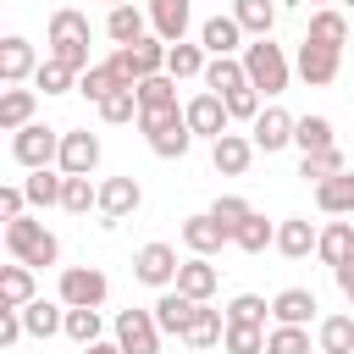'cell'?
Here are the masks:
<instances>
[{
    "label": "cell",
    "instance_id": "7bdbcfd3",
    "mask_svg": "<svg viewBox=\"0 0 354 354\" xmlns=\"http://www.w3.org/2000/svg\"><path fill=\"white\" fill-rule=\"evenodd\" d=\"M266 315H271V304H266L260 293H238V299L227 304V321H232V326H266Z\"/></svg>",
    "mask_w": 354,
    "mask_h": 354
},
{
    "label": "cell",
    "instance_id": "d6986e66",
    "mask_svg": "<svg viewBox=\"0 0 354 354\" xmlns=\"http://www.w3.org/2000/svg\"><path fill=\"white\" fill-rule=\"evenodd\" d=\"M315 310H321V304H315L310 288H282V293L271 299V321H277V326H310Z\"/></svg>",
    "mask_w": 354,
    "mask_h": 354
},
{
    "label": "cell",
    "instance_id": "11a10c76",
    "mask_svg": "<svg viewBox=\"0 0 354 354\" xmlns=\"http://www.w3.org/2000/svg\"><path fill=\"white\" fill-rule=\"evenodd\" d=\"M332 277H337V293H343V299L354 304V254H348V260H343V266H337Z\"/></svg>",
    "mask_w": 354,
    "mask_h": 354
},
{
    "label": "cell",
    "instance_id": "5bb4252c",
    "mask_svg": "<svg viewBox=\"0 0 354 354\" xmlns=\"http://www.w3.org/2000/svg\"><path fill=\"white\" fill-rule=\"evenodd\" d=\"M144 11H149V28H155V39H166V44H183V39H188L194 0H149Z\"/></svg>",
    "mask_w": 354,
    "mask_h": 354
},
{
    "label": "cell",
    "instance_id": "7402d4cb",
    "mask_svg": "<svg viewBox=\"0 0 354 354\" xmlns=\"http://www.w3.org/2000/svg\"><path fill=\"white\" fill-rule=\"evenodd\" d=\"M194 299L188 293H177V288H166L160 299H155V321H160V332L166 337H188V321H194Z\"/></svg>",
    "mask_w": 354,
    "mask_h": 354
},
{
    "label": "cell",
    "instance_id": "60d3db41",
    "mask_svg": "<svg viewBox=\"0 0 354 354\" xmlns=\"http://www.w3.org/2000/svg\"><path fill=\"white\" fill-rule=\"evenodd\" d=\"M116 88H122V83H116V72H111L105 61H94V66L77 77V94H83V100H94V105H100V100H111Z\"/></svg>",
    "mask_w": 354,
    "mask_h": 354
},
{
    "label": "cell",
    "instance_id": "6da1fadb",
    "mask_svg": "<svg viewBox=\"0 0 354 354\" xmlns=\"http://www.w3.org/2000/svg\"><path fill=\"white\" fill-rule=\"evenodd\" d=\"M6 254L39 271V266H55L61 260V238L39 216H17V221H6Z\"/></svg>",
    "mask_w": 354,
    "mask_h": 354
},
{
    "label": "cell",
    "instance_id": "9f6ffc18",
    "mask_svg": "<svg viewBox=\"0 0 354 354\" xmlns=\"http://www.w3.org/2000/svg\"><path fill=\"white\" fill-rule=\"evenodd\" d=\"M83 354H122V343H116V337H111V343H105V337H100V343H88V348H83Z\"/></svg>",
    "mask_w": 354,
    "mask_h": 354
},
{
    "label": "cell",
    "instance_id": "db71d44e",
    "mask_svg": "<svg viewBox=\"0 0 354 354\" xmlns=\"http://www.w3.org/2000/svg\"><path fill=\"white\" fill-rule=\"evenodd\" d=\"M105 66L116 72V83H122V88H138V72H133V55H127V50H111V61H105Z\"/></svg>",
    "mask_w": 354,
    "mask_h": 354
},
{
    "label": "cell",
    "instance_id": "ffe728a7",
    "mask_svg": "<svg viewBox=\"0 0 354 354\" xmlns=\"http://www.w3.org/2000/svg\"><path fill=\"white\" fill-rule=\"evenodd\" d=\"M348 254H354V216H337V221H326V227H321V243H315V260L337 271V266H343Z\"/></svg>",
    "mask_w": 354,
    "mask_h": 354
},
{
    "label": "cell",
    "instance_id": "ba28073f",
    "mask_svg": "<svg viewBox=\"0 0 354 354\" xmlns=\"http://www.w3.org/2000/svg\"><path fill=\"white\" fill-rule=\"evenodd\" d=\"M138 205H144L138 177H105V183H100V227H105V232H111L116 221H127Z\"/></svg>",
    "mask_w": 354,
    "mask_h": 354
},
{
    "label": "cell",
    "instance_id": "f546056e",
    "mask_svg": "<svg viewBox=\"0 0 354 354\" xmlns=\"http://www.w3.org/2000/svg\"><path fill=\"white\" fill-rule=\"evenodd\" d=\"M33 105H39V88H6L0 94V133H22L33 122Z\"/></svg>",
    "mask_w": 354,
    "mask_h": 354
},
{
    "label": "cell",
    "instance_id": "cb8c5ba5",
    "mask_svg": "<svg viewBox=\"0 0 354 354\" xmlns=\"http://www.w3.org/2000/svg\"><path fill=\"white\" fill-rule=\"evenodd\" d=\"M304 39H310V44H326V50H343V44H348V17H343L337 6H321V11H310Z\"/></svg>",
    "mask_w": 354,
    "mask_h": 354
},
{
    "label": "cell",
    "instance_id": "bcb514c9",
    "mask_svg": "<svg viewBox=\"0 0 354 354\" xmlns=\"http://www.w3.org/2000/svg\"><path fill=\"white\" fill-rule=\"evenodd\" d=\"M100 310H66V337L77 343V348H88V343H100Z\"/></svg>",
    "mask_w": 354,
    "mask_h": 354
},
{
    "label": "cell",
    "instance_id": "f907efd6",
    "mask_svg": "<svg viewBox=\"0 0 354 354\" xmlns=\"http://www.w3.org/2000/svg\"><path fill=\"white\" fill-rule=\"evenodd\" d=\"M183 122V105H166V111H138V133H160V127H177Z\"/></svg>",
    "mask_w": 354,
    "mask_h": 354
},
{
    "label": "cell",
    "instance_id": "ac0fdd59",
    "mask_svg": "<svg viewBox=\"0 0 354 354\" xmlns=\"http://www.w3.org/2000/svg\"><path fill=\"white\" fill-rule=\"evenodd\" d=\"M216 282H221V271H216L205 254H188V260H183V271H177V293H188L194 304H210Z\"/></svg>",
    "mask_w": 354,
    "mask_h": 354
},
{
    "label": "cell",
    "instance_id": "8d00e7d4",
    "mask_svg": "<svg viewBox=\"0 0 354 354\" xmlns=\"http://www.w3.org/2000/svg\"><path fill=\"white\" fill-rule=\"evenodd\" d=\"M133 94H138V111H166V105H177V77H171V72L144 77Z\"/></svg>",
    "mask_w": 354,
    "mask_h": 354
},
{
    "label": "cell",
    "instance_id": "30bf717a",
    "mask_svg": "<svg viewBox=\"0 0 354 354\" xmlns=\"http://www.w3.org/2000/svg\"><path fill=\"white\" fill-rule=\"evenodd\" d=\"M337 66H343V50H326V44H310V39H299L293 72H299L310 88H326V83L337 77Z\"/></svg>",
    "mask_w": 354,
    "mask_h": 354
},
{
    "label": "cell",
    "instance_id": "4dcf8cb0",
    "mask_svg": "<svg viewBox=\"0 0 354 354\" xmlns=\"http://www.w3.org/2000/svg\"><path fill=\"white\" fill-rule=\"evenodd\" d=\"M315 348L321 354H354V315H321L315 321Z\"/></svg>",
    "mask_w": 354,
    "mask_h": 354
},
{
    "label": "cell",
    "instance_id": "d590c367",
    "mask_svg": "<svg viewBox=\"0 0 354 354\" xmlns=\"http://www.w3.org/2000/svg\"><path fill=\"white\" fill-rule=\"evenodd\" d=\"M293 144H299V155H321V149H332L337 138H332V122H326V116H299Z\"/></svg>",
    "mask_w": 354,
    "mask_h": 354
},
{
    "label": "cell",
    "instance_id": "681fc988",
    "mask_svg": "<svg viewBox=\"0 0 354 354\" xmlns=\"http://www.w3.org/2000/svg\"><path fill=\"white\" fill-rule=\"evenodd\" d=\"M260 111H266V105H260V88H232V94H227V116H232V122H249V127H254Z\"/></svg>",
    "mask_w": 354,
    "mask_h": 354
},
{
    "label": "cell",
    "instance_id": "2e32d148",
    "mask_svg": "<svg viewBox=\"0 0 354 354\" xmlns=\"http://www.w3.org/2000/svg\"><path fill=\"white\" fill-rule=\"evenodd\" d=\"M249 160H254V138H249V133H221V138L210 144V166H216L221 177H243Z\"/></svg>",
    "mask_w": 354,
    "mask_h": 354
},
{
    "label": "cell",
    "instance_id": "8992f818",
    "mask_svg": "<svg viewBox=\"0 0 354 354\" xmlns=\"http://www.w3.org/2000/svg\"><path fill=\"white\" fill-rule=\"evenodd\" d=\"M160 321H155V310H122L116 315V343H122V354H160Z\"/></svg>",
    "mask_w": 354,
    "mask_h": 354
},
{
    "label": "cell",
    "instance_id": "d4e9b609",
    "mask_svg": "<svg viewBox=\"0 0 354 354\" xmlns=\"http://www.w3.org/2000/svg\"><path fill=\"white\" fill-rule=\"evenodd\" d=\"M205 88L210 94H232V88H249V72H243V55H210V66H205Z\"/></svg>",
    "mask_w": 354,
    "mask_h": 354
},
{
    "label": "cell",
    "instance_id": "8fae6325",
    "mask_svg": "<svg viewBox=\"0 0 354 354\" xmlns=\"http://www.w3.org/2000/svg\"><path fill=\"white\" fill-rule=\"evenodd\" d=\"M33 72H39L33 44H28L22 33H6V39H0V83H6V88H22Z\"/></svg>",
    "mask_w": 354,
    "mask_h": 354
},
{
    "label": "cell",
    "instance_id": "836d02e7",
    "mask_svg": "<svg viewBox=\"0 0 354 354\" xmlns=\"http://www.w3.org/2000/svg\"><path fill=\"white\" fill-rule=\"evenodd\" d=\"M232 249H243V254H266V249H277V227H271V221L254 210V216H249V221L232 232Z\"/></svg>",
    "mask_w": 354,
    "mask_h": 354
},
{
    "label": "cell",
    "instance_id": "816d5d0a",
    "mask_svg": "<svg viewBox=\"0 0 354 354\" xmlns=\"http://www.w3.org/2000/svg\"><path fill=\"white\" fill-rule=\"evenodd\" d=\"M17 216H28V194H22V183H6L0 188V221H17Z\"/></svg>",
    "mask_w": 354,
    "mask_h": 354
},
{
    "label": "cell",
    "instance_id": "83f0119b",
    "mask_svg": "<svg viewBox=\"0 0 354 354\" xmlns=\"http://www.w3.org/2000/svg\"><path fill=\"white\" fill-rule=\"evenodd\" d=\"M315 205H321V216H354V171L315 183Z\"/></svg>",
    "mask_w": 354,
    "mask_h": 354
},
{
    "label": "cell",
    "instance_id": "6f0895ef",
    "mask_svg": "<svg viewBox=\"0 0 354 354\" xmlns=\"http://www.w3.org/2000/svg\"><path fill=\"white\" fill-rule=\"evenodd\" d=\"M299 6H315V11H321V6H332V0H299Z\"/></svg>",
    "mask_w": 354,
    "mask_h": 354
},
{
    "label": "cell",
    "instance_id": "4fadbf2b",
    "mask_svg": "<svg viewBox=\"0 0 354 354\" xmlns=\"http://www.w3.org/2000/svg\"><path fill=\"white\" fill-rule=\"evenodd\" d=\"M177 232H183V243H188V254H205V260H210V254H221V249L232 243V232H227V227H221V221H216L210 210H199V216H188V221H183Z\"/></svg>",
    "mask_w": 354,
    "mask_h": 354
},
{
    "label": "cell",
    "instance_id": "f1b7e54d",
    "mask_svg": "<svg viewBox=\"0 0 354 354\" xmlns=\"http://www.w3.org/2000/svg\"><path fill=\"white\" fill-rule=\"evenodd\" d=\"M88 33H94V28H88V17H83L77 6H55V11H50V39H44V44H88Z\"/></svg>",
    "mask_w": 354,
    "mask_h": 354
},
{
    "label": "cell",
    "instance_id": "c3c4849f",
    "mask_svg": "<svg viewBox=\"0 0 354 354\" xmlns=\"http://www.w3.org/2000/svg\"><path fill=\"white\" fill-rule=\"evenodd\" d=\"M210 216H216V221H221L227 232H238V227H243V221H249L254 210H249V199H238V194H216V205H210Z\"/></svg>",
    "mask_w": 354,
    "mask_h": 354
},
{
    "label": "cell",
    "instance_id": "9c48e42d",
    "mask_svg": "<svg viewBox=\"0 0 354 354\" xmlns=\"http://www.w3.org/2000/svg\"><path fill=\"white\" fill-rule=\"evenodd\" d=\"M100 166V133H88V127H66L61 133V160H55V171H66V177H88Z\"/></svg>",
    "mask_w": 354,
    "mask_h": 354
},
{
    "label": "cell",
    "instance_id": "3957f363",
    "mask_svg": "<svg viewBox=\"0 0 354 354\" xmlns=\"http://www.w3.org/2000/svg\"><path fill=\"white\" fill-rule=\"evenodd\" d=\"M105 293H111V282H105V271H100V266H61L55 299H61L66 310H100V304H105Z\"/></svg>",
    "mask_w": 354,
    "mask_h": 354
},
{
    "label": "cell",
    "instance_id": "4316f807",
    "mask_svg": "<svg viewBox=\"0 0 354 354\" xmlns=\"http://www.w3.org/2000/svg\"><path fill=\"white\" fill-rule=\"evenodd\" d=\"M22 326H28V337H55V332H66V304L33 299V304H22Z\"/></svg>",
    "mask_w": 354,
    "mask_h": 354
},
{
    "label": "cell",
    "instance_id": "91938a15",
    "mask_svg": "<svg viewBox=\"0 0 354 354\" xmlns=\"http://www.w3.org/2000/svg\"><path fill=\"white\" fill-rule=\"evenodd\" d=\"M343 6H354V0H343Z\"/></svg>",
    "mask_w": 354,
    "mask_h": 354
},
{
    "label": "cell",
    "instance_id": "ee69618b",
    "mask_svg": "<svg viewBox=\"0 0 354 354\" xmlns=\"http://www.w3.org/2000/svg\"><path fill=\"white\" fill-rule=\"evenodd\" d=\"M266 354H310V326H271Z\"/></svg>",
    "mask_w": 354,
    "mask_h": 354
},
{
    "label": "cell",
    "instance_id": "277c9868",
    "mask_svg": "<svg viewBox=\"0 0 354 354\" xmlns=\"http://www.w3.org/2000/svg\"><path fill=\"white\" fill-rule=\"evenodd\" d=\"M11 160L28 166V171H44L61 160V127H44V122H28L22 133H11Z\"/></svg>",
    "mask_w": 354,
    "mask_h": 354
},
{
    "label": "cell",
    "instance_id": "52a82bcc",
    "mask_svg": "<svg viewBox=\"0 0 354 354\" xmlns=\"http://www.w3.org/2000/svg\"><path fill=\"white\" fill-rule=\"evenodd\" d=\"M183 116H188V133H194V138H210V144H216V138L232 127L227 100H221V94H210V88H199V94L183 105Z\"/></svg>",
    "mask_w": 354,
    "mask_h": 354
},
{
    "label": "cell",
    "instance_id": "9a60e30c",
    "mask_svg": "<svg viewBox=\"0 0 354 354\" xmlns=\"http://www.w3.org/2000/svg\"><path fill=\"white\" fill-rule=\"evenodd\" d=\"M315 243H321V227L310 216H282L277 221V254L282 260H304V254H315Z\"/></svg>",
    "mask_w": 354,
    "mask_h": 354
},
{
    "label": "cell",
    "instance_id": "7a4b0ae2",
    "mask_svg": "<svg viewBox=\"0 0 354 354\" xmlns=\"http://www.w3.org/2000/svg\"><path fill=\"white\" fill-rule=\"evenodd\" d=\"M243 72H249V88H260L266 100H277L288 88V77H293V61H288L282 44L254 39V44H243Z\"/></svg>",
    "mask_w": 354,
    "mask_h": 354
},
{
    "label": "cell",
    "instance_id": "e575fe53",
    "mask_svg": "<svg viewBox=\"0 0 354 354\" xmlns=\"http://www.w3.org/2000/svg\"><path fill=\"white\" fill-rule=\"evenodd\" d=\"M205 66H210V55H205V44H171V55H166V72L183 83V77H205Z\"/></svg>",
    "mask_w": 354,
    "mask_h": 354
},
{
    "label": "cell",
    "instance_id": "7c38bea8",
    "mask_svg": "<svg viewBox=\"0 0 354 354\" xmlns=\"http://www.w3.org/2000/svg\"><path fill=\"white\" fill-rule=\"evenodd\" d=\"M293 127H299V116H288L282 105H266V111L254 116V127H249V138H254V149H266V155H277V149H288V144H293Z\"/></svg>",
    "mask_w": 354,
    "mask_h": 354
},
{
    "label": "cell",
    "instance_id": "ab89813d",
    "mask_svg": "<svg viewBox=\"0 0 354 354\" xmlns=\"http://www.w3.org/2000/svg\"><path fill=\"white\" fill-rule=\"evenodd\" d=\"M188 144H194V133H188V116H183L177 127H160V133H149V149H155L160 160H183V155H188Z\"/></svg>",
    "mask_w": 354,
    "mask_h": 354
},
{
    "label": "cell",
    "instance_id": "7dc6e473",
    "mask_svg": "<svg viewBox=\"0 0 354 354\" xmlns=\"http://www.w3.org/2000/svg\"><path fill=\"white\" fill-rule=\"evenodd\" d=\"M221 348H227V354H266V326H232V321H227Z\"/></svg>",
    "mask_w": 354,
    "mask_h": 354
},
{
    "label": "cell",
    "instance_id": "d6a6232c",
    "mask_svg": "<svg viewBox=\"0 0 354 354\" xmlns=\"http://www.w3.org/2000/svg\"><path fill=\"white\" fill-rule=\"evenodd\" d=\"M232 17H238V28L254 33V39H271V28H277V6H271V0H232Z\"/></svg>",
    "mask_w": 354,
    "mask_h": 354
},
{
    "label": "cell",
    "instance_id": "5b68a950",
    "mask_svg": "<svg viewBox=\"0 0 354 354\" xmlns=\"http://www.w3.org/2000/svg\"><path fill=\"white\" fill-rule=\"evenodd\" d=\"M177 271H183V260H177V249L171 243H144L138 254H133V277L144 282V288H177Z\"/></svg>",
    "mask_w": 354,
    "mask_h": 354
},
{
    "label": "cell",
    "instance_id": "f35d334b",
    "mask_svg": "<svg viewBox=\"0 0 354 354\" xmlns=\"http://www.w3.org/2000/svg\"><path fill=\"white\" fill-rule=\"evenodd\" d=\"M61 210H66V216H88V210H100V183H88V177H66V188H61Z\"/></svg>",
    "mask_w": 354,
    "mask_h": 354
},
{
    "label": "cell",
    "instance_id": "680465c9",
    "mask_svg": "<svg viewBox=\"0 0 354 354\" xmlns=\"http://www.w3.org/2000/svg\"><path fill=\"white\" fill-rule=\"evenodd\" d=\"M105 6H127V0H105Z\"/></svg>",
    "mask_w": 354,
    "mask_h": 354
},
{
    "label": "cell",
    "instance_id": "74e56055",
    "mask_svg": "<svg viewBox=\"0 0 354 354\" xmlns=\"http://www.w3.org/2000/svg\"><path fill=\"white\" fill-rule=\"evenodd\" d=\"M337 171H348V160H343L337 144L321 149V155H299V177H304V183H326V177H337Z\"/></svg>",
    "mask_w": 354,
    "mask_h": 354
},
{
    "label": "cell",
    "instance_id": "484cf974",
    "mask_svg": "<svg viewBox=\"0 0 354 354\" xmlns=\"http://www.w3.org/2000/svg\"><path fill=\"white\" fill-rule=\"evenodd\" d=\"M39 293H33V266H22V260H11V266H0V304L6 310H22V304H33Z\"/></svg>",
    "mask_w": 354,
    "mask_h": 354
},
{
    "label": "cell",
    "instance_id": "e0dca14e",
    "mask_svg": "<svg viewBox=\"0 0 354 354\" xmlns=\"http://www.w3.org/2000/svg\"><path fill=\"white\" fill-rule=\"evenodd\" d=\"M199 44H205V55H238L243 50V28H238V17L227 11H216V17H205L199 22Z\"/></svg>",
    "mask_w": 354,
    "mask_h": 354
},
{
    "label": "cell",
    "instance_id": "603a6c76",
    "mask_svg": "<svg viewBox=\"0 0 354 354\" xmlns=\"http://www.w3.org/2000/svg\"><path fill=\"white\" fill-rule=\"evenodd\" d=\"M221 337H227V310L199 304V310H194V321H188V337H183V343H188L194 354H205V348H216Z\"/></svg>",
    "mask_w": 354,
    "mask_h": 354
},
{
    "label": "cell",
    "instance_id": "f6af8a7d",
    "mask_svg": "<svg viewBox=\"0 0 354 354\" xmlns=\"http://www.w3.org/2000/svg\"><path fill=\"white\" fill-rule=\"evenodd\" d=\"M100 122H111V127L138 122V94H133V88H116L111 100H100Z\"/></svg>",
    "mask_w": 354,
    "mask_h": 354
},
{
    "label": "cell",
    "instance_id": "44dd1931",
    "mask_svg": "<svg viewBox=\"0 0 354 354\" xmlns=\"http://www.w3.org/2000/svg\"><path fill=\"white\" fill-rule=\"evenodd\" d=\"M144 28H149V11H138L133 0H127V6H111V17H105V33H111V44H116V50H127V44L149 39Z\"/></svg>",
    "mask_w": 354,
    "mask_h": 354
},
{
    "label": "cell",
    "instance_id": "1f68e13d",
    "mask_svg": "<svg viewBox=\"0 0 354 354\" xmlns=\"http://www.w3.org/2000/svg\"><path fill=\"white\" fill-rule=\"evenodd\" d=\"M61 188H66V171H28L22 177V194H28V205H39V210H50V205H61Z\"/></svg>",
    "mask_w": 354,
    "mask_h": 354
},
{
    "label": "cell",
    "instance_id": "f5cc1de1",
    "mask_svg": "<svg viewBox=\"0 0 354 354\" xmlns=\"http://www.w3.org/2000/svg\"><path fill=\"white\" fill-rule=\"evenodd\" d=\"M22 332H28V326H22V310H6V304H0V354H11Z\"/></svg>",
    "mask_w": 354,
    "mask_h": 354
},
{
    "label": "cell",
    "instance_id": "b9f144b4",
    "mask_svg": "<svg viewBox=\"0 0 354 354\" xmlns=\"http://www.w3.org/2000/svg\"><path fill=\"white\" fill-rule=\"evenodd\" d=\"M33 88H44V94H66V88H77V72L44 55V61H39V72H33Z\"/></svg>",
    "mask_w": 354,
    "mask_h": 354
}]
</instances>
